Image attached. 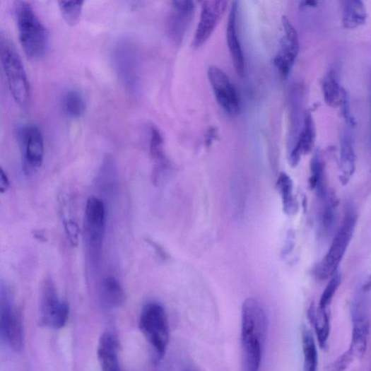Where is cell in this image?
I'll return each instance as SVG.
<instances>
[{
    "mask_svg": "<svg viewBox=\"0 0 371 371\" xmlns=\"http://www.w3.org/2000/svg\"><path fill=\"white\" fill-rule=\"evenodd\" d=\"M114 60L119 76L127 87L134 90L137 82L136 54L132 46L122 44L114 52Z\"/></svg>",
    "mask_w": 371,
    "mask_h": 371,
    "instance_id": "14",
    "label": "cell"
},
{
    "mask_svg": "<svg viewBox=\"0 0 371 371\" xmlns=\"http://www.w3.org/2000/svg\"><path fill=\"white\" fill-rule=\"evenodd\" d=\"M106 209L101 199L92 196L88 199L84 214V230L92 258L100 259L105 232Z\"/></svg>",
    "mask_w": 371,
    "mask_h": 371,
    "instance_id": "6",
    "label": "cell"
},
{
    "mask_svg": "<svg viewBox=\"0 0 371 371\" xmlns=\"http://www.w3.org/2000/svg\"><path fill=\"white\" fill-rule=\"evenodd\" d=\"M139 329L153 348L155 360L165 355L170 339V328L166 311L156 302H151L142 308Z\"/></svg>",
    "mask_w": 371,
    "mask_h": 371,
    "instance_id": "4",
    "label": "cell"
},
{
    "mask_svg": "<svg viewBox=\"0 0 371 371\" xmlns=\"http://www.w3.org/2000/svg\"><path fill=\"white\" fill-rule=\"evenodd\" d=\"M14 8L19 40L25 54L33 60L42 59L49 40L45 26L30 3L18 0Z\"/></svg>",
    "mask_w": 371,
    "mask_h": 371,
    "instance_id": "2",
    "label": "cell"
},
{
    "mask_svg": "<svg viewBox=\"0 0 371 371\" xmlns=\"http://www.w3.org/2000/svg\"><path fill=\"white\" fill-rule=\"evenodd\" d=\"M195 6L192 1L172 2V8L168 19L170 36L175 42L182 40L193 16Z\"/></svg>",
    "mask_w": 371,
    "mask_h": 371,
    "instance_id": "16",
    "label": "cell"
},
{
    "mask_svg": "<svg viewBox=\"0 0 371 371\" xmlns=\"http://www.w3.org/2000/svg\"><path fill=\"white\" fill-rule=\"evenodd\" d=\"M310 187L315 190L317 196L322 201L327 196L325 165L320 152L318 151L314 154L310 163Z\"/></svg>",
    "mask_w": 371,
    "mask_h": 371,
    "instance_id": "20",
    "label": "cell"
},
{
    "mask_svg": "<svg viewBox=\"0 0 371 371\" xmlns=\"http://www.w3.org/2000/svg\"><path fill=\"white\" fill-rule=\"evenodd\" d=\"M268 333V318L262 305L247 299L242 308V370L259 371Z\"/></svg>",
    "mask_w": 371,
    "mask_h": 371,
    "instance_id": "1",
    "label": "cell"
},
{
    "mask_svg": "<svg viewBox=\"0 0 371 371\" xmlns=\"http://www.w3.org/2000/svg\"><path fill=\"white\" fill-rule=\"evenodd\" d=\"M366 293L361 290L355 298L351 307L353 334L351 347L356 356L361 358L365 355L370 334L368 304Z\"/></svg>",
    "mask_w": 371,
    "mask_h": 371,
    "instance_id": "10",
    "label": "cell"
},
{
    "mask_svg": "<svg viewBox=\"0 0 371 371\" xmlns=\"http://www.w3.org/2000/svg\"><path fill=\"white\" fill-rule=\"evenodd\" d=\"M0 177H1V179H0V192L4 194L9 188L10 181L7 173L3 167L0 169Z\"/></svg>",
    "mask_w": 371,
    "mask_h": 371,
    "instance_id": "35",
    "label": "cell"
},
{
    "mask_svg": "<svg viewBox=\"0 0 371 371\" xmlns=\"http://www.w3.org/2000/svg\"><path fill=\"white\" fill-rule=\"evenodd\" d=\"M302 346L304 356V371H317L319 355L312 333L306 327L302 330Z\"/></svg>",
    "mask_w": 371,
    "mask_h": 371,
    "instance_id": "26",
    "label": "cell"
},
{
    "mask_svg": "<svg viewBox=\"0 0 371 371\" xmlns=\"http://www.w3.org/2000/svg\"><path fill=\"white\" fill-rule=\"evenodd\" d=\"M100 288L102 298L109 306L118 307L124 303L126 293L120 281L116 278H105Z\"/></svg>",
    "mask_w": 371,
    "mask_h": 371,
    "instance_id": "24",
    "label": "cell"
},
{
    "mask_svg": "<svg viewBox=\"0 0 371 371\" xmlns=\"http://www.w3.org/2000/svg\"><path fill=\"white\" fill-rule=\"evenodd\" d=\"M357 220L355 210L349 206L328 252L316 270L319 279L323 281L330 278L337 272L353 237Z\"/></svg>",
    "mask_w": 371,
    "mask_h": 371,
    "instance_id": "5",
    "label": "cell"
},
{
    "mask_svg": "<svg viewBox=\"0 0 371 371\" xmlns=\"http://www.w3.org/2000/svg\"><path fill=\"white\" fill-rule=\"evenodd\" d=\"M356 156L353 139L350 131L342 135L340 150V179L341 184H348L355 174Z\"/></svg>",
    "mask_w": 371,
    "mask_h": 371,
    "instance_id": "19",
    "label": "cell"
},
{
    "mask_svg": "<svg viewBox=\"0 0 371 371\" xmlns=\"http://www.w3.org/2000/svg\"><path fill=\"white\" fill-rule=\"evenodd\" d=\"M362 290L366 293L371 292V276L369 277L367 282L363 285Z\"/></svg>",
    "mask_w": 371,
    "mask_h": 371,
    "instance_id": "37",
    "label": "cell"
},
{
    "mask_svg": "<svg viewBox=\"0 0 371 371\" xmlns=\"http://www.w3.org/2000/svg\"><path fill=\"white\" fill-rule=\"evenodd\" d=\"M367 15L365 5L359 0L345 2L343 13H342V23L348 30H353L363 25Z\"/></svg>",
    "mask_w": 371,
    "mask_h": 371,
    "instance_id": "25",
    "label": "cell"
},
{
    "mask_svg": "<svg viewBox=\"0 0 371 371\" xmlns=\"http://www.w3.org/2000/svg\"><path fill=\"white\" fill-rule=\"evenodd\" d=\"M18 139L22 151L25 173L33 175L42 167L44 160L45 148L42 131L36 125H24L18 129Z\"/></svg>",
    "mask_w": 371,
    "mask_h": 371,
    "instance_id": "7",
    "label": "cell"
},
{
    "mask_svg": "<svg viewBox=\"0 0 371 371\" xmlns=\"http://www.w3.org/2000/svg\"><path fill=\"white\" fill-rule=\"evenodd\" d=\"M0 329L7 344L16 352L23 350L24 334L20 312L14 307L8 293H1L0 305Z\"/></svg>",
    "mask_w": 371,
    "mask_h": 371,
    "instance_id": "8",
    "label": "cell"
},
{
    "mask_svg": "<svg viewBox=\"0 0 371 371\" xmlns=\"http://www.w3.org/2000/svg\"><path fill=\"white\" fill-rule=\"evenodd\" d=\"M370 100H371V97H370Z\"/></svg>",
    "mask_w": 371,
    "mask_h": 371,
    "instance_id": "39",
    "label": "cell"
},
{
    "mask_svg": "<svg viewBox=\"0 0 371 371\" xmlns=\"http://www.w3.org/2000/svg\"><path fill=\"white\" fill-rule=\"evenodd\" d=\"M0 58L11 94L16 104L25 109L31 100L30 84L14 46L3 36L0 39Z\"/></svg>",
    "mask_w": 371,
    "mask_h": 371,
    "instance_id": "3",
    "label": "cell"
},
{
    "mask_svg": "<svg viewBox=\"0 0 371 371\" xmlns=\"http://www.w3.org/2000/svg\"><path fill=\"white\" fill-rule=\"evenodd\" d=\"M341 105L342 107V113H343V117L346 122L350 126H354L355 122L351 110V105L348 93L345 96V98L343 101H342Z\"/></svg>",
    "mask_w": 371,
    "mask_h": 371,
    "instance_id": "34",
    "label": "cell"
},
{
    "mask_svg": "<svg viewBox=\"0 0 371 371\" xmlns=\"http://www.w3.org/2000/svg\"><path fill=\"white\" fill-rule=\"evenodd\" d=\"M183 371H201V370H198L197 368L193 366H187L184 369Z\"/></svg>",
    "mask_w": 371,
    "mask_h": 371,
    "instance_id": "38",
    "label": "cell"
},
{
    "mask_svg": "<svg viewBox=\"0 0 371 371\" xmlns=\"http://www.w3.org/2000/svg\"><path fill=\"white\" fill-rule=\"evenodd\" d=\"M119 343L112 334H103L98 348V358L102 371H122L119 361Z\"/></svg>",
    "mask_w": 371,
    "mask_h": 371,
    "instance_id": "18",
    "label": "cell"
},
{
    "mask_svg": "<svg viewBox=\"0 0 371 371\" xmlns=\"http://www.w3.org/2000/svg\"><path fill=\"white\" fill-rule=\"evenodd\" d=\"M164 140L160 131L153 127L151 133L150 151L156 164L166 162L163 151Z\"/></svg>",
    "mask_w": 371,
    "mask_h": 371,
    "instance_id": "30",
    "label": "cell"
},
{
    "mask_svg": "<svg viewBox=\"0 0 371 371\" xmlns=\"http://www.w3.org/2000/svg\"><path fill=\"white\" fill-rule=\"evenodd\" d=\"M277 189L282 199L283 210L289 216L295 215L298 211L297 199L294 194V184L289 175L281 173L276 182Z\"/></svg>",
    "mask_w": 371,
    "mask_h": 371,
    "instance_id": "23",
    "label": "cell"
},
{
    "mask_svg": "<svg viewBox=\"0 0 371 371\" xmlns=\"http://www.w3.org/2000/svg\"><path fill=\"white\" fill-rule=\"evenodd\" d=\"M147 242L155 249L160 259L164 260L167 259V254L160 246L151 240H148Z\"/></svg>",
    "mask_w": 371,
    "mask_h": 371,
    "instance_id": "36",
    "label": "cell"
},
{
    "mask_svg": "<svg viewBox=\"0 0 371 371\" xmlns=\"http://www.w3.org/2000/svg\"><path fill=\"white\" fill-rule=\"evenodd\" d=\"M237 13L238 3L233 2L227 22L226 42L232 56L235 69L240 76H243L245 72V63L237 28Z\"/></svg>",
    "mask_w": 371,
    "mask_h": 371,
    "instance_id": "15",
    "label": "cell"
},
{
    "mask_svg": "<svg viewBox=\"0 0 371 371\" xmlns=\"http://www.w3.org/2000/svg\"><path fill=\"white\" fill-rule=\"evenodd\" d=\"M316 139L315 125L311 114L306 112L303 126L298 136L296 143L290 155V163L296 167L302 155L308 154L312 149Z\"/></svg>",
    "mask_w": 371,
    "mask_h": 371,
    "instance_id": "17",
    "label": "cell"
},
{
    "mask_svg": "<svg viewBox=\"0 0 371 371\" xmlns=\"http://www.w3.org/2000/svg\"><path fill=\"white\" fill-rule=\"evenodd\" d=\"M356 357L354 349L350 348L336 359L330 365L329 371H345Z\"/></svg>",
    "mask_w": 371,
    "mask_h": 371,
    "instance_id": "32",
    "label": "cell"
},
{
    "mask_svg": "<svg viewBox=\"0 0 371 371\" xmlns=\"http://www.w3.org/2000/svg\"><path fill=\"white\" fill-rule=\"evenodd\" d=\"M307 317L311 325L315 329L319 344L324 348L330 333V317L327 310L317 309L312 303L307 310Z\"/></svg>",
    "mask_w": 371,
    "mask_h": 371,
    "instance_id": "21",
    "label": "cell"
},
{
    "mask_svg": "<svg viewBox=\"0 0 371 371\" xmlns=\"http://www.w3.org/2000/svg\"><path fill=\"white\" fill-rule=\"evenodd\" d=\"M63 107L66 115L71 119L82 117L87 109V103L82 93L71 90L67 92L63 99Z\"/></svg>",
    "mask_w": 371,
    "mask_h": 371,
    "instance_id": "27",
    "label": "cell"
},
{
    "mask_svg": "<svg viewBox=\"0 0 371 371\" xmlns=\"http://www.w3.org/2000/svg\"><path fill=\"white\" fill-rule=\"evenodd\" d=\"M322 91L325 102L331 107L341 105L347 92L341 87L335 69H331L322 82Z\"/></svg>",
    "mask_w": 371,
    "mask_h": 371,
    "instance_id": "22",
    "label": "cell"
},
{
    "mask_svg": "<svg viewBox=\"0 0 371 371\" xmlns=\"http://www.w3.org/2000/svg\"><path fill=\"white\" fill-rule=\"evenodd\" d=\"M66 232L69 240L73 246H76L78 242L79 227L78 224L72 220L65 221Z\"/></svg>",
    "mask_w": 371,
    "mask_h": 371,
    "instance_id": "33",
    "label": "cell"
},
{
    "mask_svg": "<svg viewBox=\"0 0 371 371\" xmlns=\"http://www.w3.org/2000/svg\"><path fill=\"white\" fill-rule=\"evenodd\" d=\"M201 5V18L192 42L194 48L204 45L212 36L227 8L228 2L204 1Z\"/></svg>",
    "mask_w": 371,
    "mask_h": 371,
    "instance_id": "12",
    "label": "cell"
},
{
    "mask_svg": "<svg viewBox=\"0 0 371 371\" xmlns=\"http://www.w3.org/2000/svg\"><path fill=\"white\" fill-rule=\"evenodd\" d=\"M208 77L216 99L220 107L232 117H236L240 110V102L234 84L220 68L212 66L208 71Z\"/></svg>",
    "mask_w": 371,
    "mask_h": 371,
    "instance_id": "9",
    "label": "cell"
},
{
    "mask_svg": "<svg viewBox=\"0 0 371 371\" xmlns=\"http://www.w3.org/2000/svg\"><path fill=\"white\" fill-rule=\"evenodd\" d=\"M341 283V275L336 272L330 278L319 302V309L327 310Z\"/></svg>",
    "mask_w": 371,
    "mask_h": 371,
    "instance_id": "31",
    "label": "cell"
},
{
    "mask_svg": "<svg viewBox=\"0 0 371 371\" xmlns=\"http://www.w3.org/2000/svg\"><path fill=\"white\" fill-rule=\"evenodd\" d=\"M324 207L321 214V224L325 235H329L334 230L336 220V199L332 193L328 194L324 199Z\"/></svg>",
    "mask_w": 371,
    "mask_h": 371,
    "instance_id": "28",
    "label": "cell"
},
{
    "mask_svg": "<svg viewBox=\"0 0 371 371\" xmlns=\"http://www.w3.org/2000/svg\"><path fill=\"white\" fill-rule=\"evenodd\" d=\"M284 36L278 53L275 57L274 65L281 78L286 79L295 63L300 52L298 35L295 27L287 17H283Z\"/></svg>",
    "mask_w": 371,
    "mask_h": 371,
    "instance_id": "11",
    "label": "cell"
},
{
    "mask_svg": "<svg viewBox=\"0 0 371 371\" xmlns=\"http://www.w3.org/2000/svg\"><path fill=\"white\" fill-rule=\"evenodd\" d=\"M61 300L53 280L46 277L42 283L40 298V324L54 329L62 309Z\"/></svg>",
    "mask_w": 371,
    "mask_h": 371,
    "instance_id": "13",
    "label": "cell"
},
{
    "mask_svg": "<svg viewBox=\"0 0 371 371\" xmlns=\"http://www.w3.org/2000/svg\"><path fill=\"white\" fill-rule=\"evenodd\" d=\"M59 8L66 23L71 25H76L80 20L83 2H59Z\"/></svg>",
    "mask_w": 371,
    "mask_h": 371,
    "instance_id": "29",
    "label": "cell"
}]
</instances>
